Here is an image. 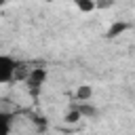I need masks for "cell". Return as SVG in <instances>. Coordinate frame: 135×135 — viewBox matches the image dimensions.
<instances>
[{
  "label": "cell",
  "mask_w": 135,
  "mask_h": 135,
  "mask_svg": "<svg viewBox=\"0 0 135 135\" xmlns=\"http://www.w3.org/2000/svg\"><path fill=\"white\" fill-rule=\"evenodd\" d=\"M27 72L30 70H25L19 59H15L13 55L0 53V84H11L15 80H23L27 76Z\"/></svg>",
  "instance_id": "6da1fadb"
},
{
  "label": "cell",
  "mask_w": 135,
  "mask_h": 135,
  "mask_svg": "<svg viewBox=\"0 0 135 135\" xmlns=\"http://www.w3.org/2000/svg\"><path fill=\"white\" fill-rule=\"evenodd\" d=\"M46 78H49L46 68H30L27 76L23 78L27 93H30L32 97H38V95H40V91H42V86L46 84Z\"/></svg>",
  "instance_id": "7a4b0ae2"
},
{
  "label": "cell",
  "mask_w": 135,
  "mask_h": 135,
  "mask_svg": "<svg viewBox=\"0 0 135 135\" xmlns=\"http://www.w3.org/2000/svg\"><path fill=\"white\" fill-rule=\"evenodd\" d=\"M74 108L82 114V118H93V116L97 114V108H93V105H91V101H76V103H74Z\"/></svg>",
  "instance_id": "3957f363"
},
{
  "label": "cell",
  "mask_w": 135,
  "mask_h": 135,
  "mask_svg": "<svg viewBox=\"0 0 135 135\" xmlns=\"http://www.w3.org/2000/svg\"><path fill=\"white\" fill-rule=\"evenodd\" d=\"M91 97H93V86L91 84H80L74 93L76 101H91Z\"/></svg>",
  "instance_id": "277c9868"
},
{
  "label": "cell",
  "mask_w": 135,
  "mask_h": 135,
  "mask_svg": "<svg viewBox=\"0 0 135 135\" xmlns=\"http://www.w3.org/2000/svg\"><path fill=\"white\" fill-rule=\"evenodd\" d=\"M13 131V114L0 112V135H8Z\"/></svg>",
  "instance_id": "5b68a950"
},
{
  "label": "cell",
  "mask_w": 135,
  "mask_h": 135,
  "mask_svg": "<svg viewBox=\"0 0 135 135\" xmlns=\"http://www.w3.org/2000/svg\"><path fill=\"white\" fill-rule=\"evenodd\" d=\"M131 25L129 23H124V21H118V23H112L110 27H108V32H105V38H116V36H120L122 32H127Z\"/></svg>",
  "instance_id": "8992f818"
},
{
  "label": "cell",
  "mask_w": 135,
  "mask_h": 135,
  "mask_svg": "<svg viewBox=\"0 0 135 135\" xmlns=\"http://www.w3.org/2000/svg\"><path fill=\"white\" fill-rule=\"evenodd\" d=\"M74 4L80 13H93L97 8V0H74Z\"/></svg>",
  "instance_id": "52a82bcc"
},
{
  "label": "cell",
  "mask_w": 135,
  "mask_h": 135,
  "mask_svg": "<svg viewBox=\"0 0 135 135\" xmlns=\"http://www.w3.org/2000/svg\"><path fill=\"white\" fill-rule=\"evenodd\" d=\"M80 118H82V114H80V112H78V110H76L74 105H72V110H70V112H65V122H70V124L78 122Z\"/></svg>",
  "instance_id": "ba28073f"
}]
</instances>
